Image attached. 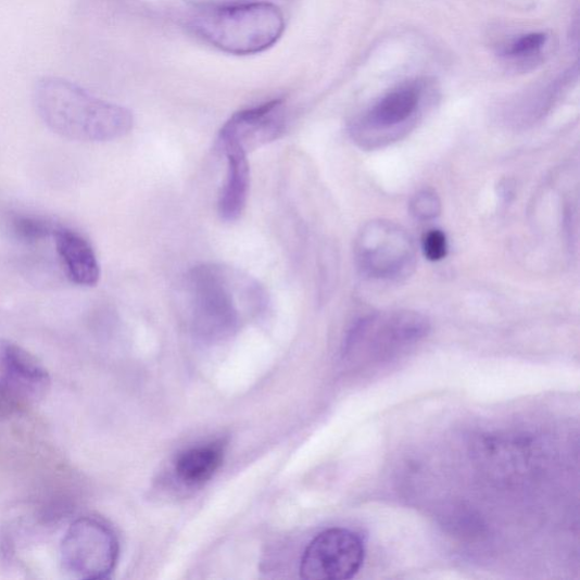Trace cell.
Segmentation results:
<instances>
[{
    "instance_id": "8",
    "label": "cell",
    "mask_w": 580,
    "mask_h": 580,
    "mask_svg": "<svg viewBox=\"0 0 580 580\" xmlns=\"http://www.w3.org/2000/svg\"><path fill=\"white\" fill-rule=\"evenodd\" d=\"M0 414L16 413L40 398L49 386L46 368L24 349L3 342L0 345Z\"/></svg>"
},
{
    "instance_id": "4",
    "label": "cell",
    "mask_w": 580,
    "mask_h": 580,
    "mask_svg": "<svg viewBox=\"0 0 580 580\" xmlns=\"http://www.w3.org/2000/svg\"><path fill=\"white\" fill-rule=\"evenodd\" d=\"M118 556L119 544L114 531L94 517L76 519L61 544L63 568L76 579L98 580L110 577Z\"/></svg>"
},
{
    "instance_id": "14",
    "label": "cell",
    "mask_w": 580,
    "mask_h": 580,
    "mask_svg": "<svg viewBox=\"0 0 580 580\" xmlns=\"http://www.w3.org/2000/svg\"><path fill=\"white\" fill-rule=\"evenodd\" d=\"M13 231L17 239L28 243H35L50 236H54L56 228L49 223L29 216H17L12 222Z\"/></svg>"
},
{
    "instance_id": "2",
    "label": "cell",
    "mask_w": 580,
    "mask_h": 580,
    "mask_svg": "<svg viewBox=\"0 0 580 580\" xmlns=\"http://www.w3.org/2000/svg\"><path fill=\"white\" fill-rule=\"evenodd\" d=\"M194 329L207 338L228 336L247 312L265 304V290L234 268L206 263L194 267L184 283Z\"/></svg>"
},
{
    "instance_id": "16",
    "label": "cell",
    "mask_w": 580,
    "mask_h": 580,
    "mask_svg": "<svg viewBox=\"0 0 580 580\" xmlns=\"http://www.w3.org/2000/svg\"><path fill=\"white\" fill-rule=\"evenodd\" d=\"M411 210L417 219L429 220L439 216L441 205L434 193L426 191L416 194L411 203Z\"/></svg>"
},
{
    "instance_id": "11",
    "label": "cell",
    "mask_w": 580,
    "mask_h": 580,
    "mask_svg": "<svg viewBox=\"0 0 580 580\" xmlns=\"http://www.w3.org/2000/svg\"><path fill=\"white\" fill-rule=\"evenodd\" d=\"M54 237L70 279L78 286L97 285L100 266L89 242L81 235L66 228H58Z\"/></svg>"
},
{
    "instance_id": "3",
    "label": "cell",
    "mask_w": 580,
    "mask_h": 580,
    "mask_svg": "<svg viewBox=\"0 0 580 580\" xmlns=\"http://www.w3.org/2000/svg\"><path fill=\"white\" fill-rule=\"evenodd\" d=\"M194 30L227 54L249 56L260 54L279 41L285 31V18L274 4H243L200 15Z\"/></svg>"
},
{
    "instance_id": "7",
    "label": "cell",
    "mask_w": 580,
    "mask_h": 580,
    "mask_svg": "<svg viewBox=\"0 0 580 580\" xmlns=\"http://www.w3.org/2000/svg\"><path fill=\"white\" fill-rule=\"evenodd\" d=\"M365 559L362 538L346 529H329L307 545L301 562V577L307 580H345L361 570Z\"/></svg>"
},
{
    "instance_id": "15",
    "label": "cell",
    "mask_w": 580,
    "mask_h": 580,
    "mask_svg": "<svg viewBox=\"0 0 580 580\" xmlns=\"http://www.w3.org/2000/svg\"><path fill=\"white\" fill-rule=\"evenodd\" d=\"M547 40L549 36L544 33L527 34L507 45L500 55L513 60L532 56L544 48Z\"/></svg>"
},
{
    "instance_id": "9",
    "label": "cell",
    "mask_w": 580,
    "mask_h": 580,
    "mask_svg": "<svg viewBox=\"0 0 580 580\" xmlns=\"http://www.w3.org/2000/svg\"><path fill=\"white\" fill-rule=\"evenodd\" d=\"M285 126V103L276 99L230 117L220 130L219 143L249 153L279 139Z\"/></svg>"
},
{
    "instance_id": "5",
    "label": "cell",
    "mask_w": 580,
    "mask_h": 580,
    "mask_svg": "<svg viewBox=\"0 0 580 580\" xmlns=\"http://www.w3.org/2000/svg\"><path fill=\"white\" fill-rule=\"evenodd\" d=\"M415 248L411 236L389 222H373L364 227L356 244L362 273L375 279H398L412 267Z\"/></svg>"
},
{
    "instance_id": "12",
    "label": "cell",
    "mask_w": 580,
    "mask_h": 580,
    "mask_svg": "<svg viewBox=\"0 0 580 580\" xmlns=\"http://www.w3.org/2000/svg\"><path fill=\"white\" fill-rule=\"evenodd\" d=\"M421 91L418 85L409 84L383 96L362 121V126L389 129L406 123L418 110Z\"/></svg>"
},
{
    "instance_id": "10",
    "label": "cell",
    "mask_w": 580,
    "mask_h": 580,
    "mask_svg": "<svg viewBox=\"0 0 580 580\" xmlns=\"http://www.w3.org/2000/svg\"><path fill=\"white\" fill-rule=\"evenodd\" d=\"M227 175L219 196V216L227 223L236 222L244 213L250 191L248 153L235 147H225Z\"/></svg>"
},
{
    "instance_id": "13",
    "label": "cell",
    "mask_w": 580,
    "mask_h": 580,
    "mask_svg": "<svg viewBox=\"0 0 580 580\" xmlns=\"http://www.w3.org/2000/svg\"><path fill=\"white\" fill-rule=\"evenodd\" d=\"M225 456L224 445L213 442L191 447L175 462L176 478L188 487H200L215 477Z\"/></svg>"
},
{
    "instance_id": "6",
    "label": "cell",
    "mask_w": 580,
    "mask_h": 580,
    "mask_svg": "<svg viewBox=\"0 0 580 580\" xmlns=\"http://www.w3.org/2000/svg\"><path fill=\"white\" fill-rule=\"evenodd\" d=\"M429 324L414 312L377 314L362 320L349 339V349L382 360L402 352L424 338Z\"/></svg>"
},
{
    "instance_id": "17",
    "label": "cell",
    "mask_w": 580,
    "mask_h": 580,
    "mask_svg": "<svg viewBox=\"0 0 580 580\" xmlns=\"http://www.w3.org/2000/svg\"><path fill=\"white\" fill-rule=\"evenodd\" d=\"M421 247H424V252L428 260L432 262L441 261L447 252L446 237L441 230H430L425 235Z\"/></svg>"
},
{
    "instance_id": "1",
    "label": "cell",
    "mask_w": 580,
    "mask_h": 580,
    "mask_svg": "<svg viewBox=\"0 0 580 580\" xmlns=\"http://www.w3.org/2000/svg\"><path fill=\"white\" fill-rule=\"evenodd\" d=\"M35 104L42 122L54 134L78 142H109L134 128L131 113L99 99L64 78L45 77L35 90Z\"/></svg>"
}]
</instances>
